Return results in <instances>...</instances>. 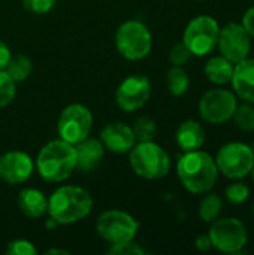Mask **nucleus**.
<instances>
[{
  "label": "nucleus",
  "instance_id": "a878e982",
  "mask_svg": "<svg viewBox=\"0 0 254 255\" xmlns=\"http://www.w3.org/2000/svg\"><path fill=\"white\" fill-rule=\"evenodd\" d=\"M16 94L15 81L7 75L6 70H0V108L7 106Z\"/></svg>",
  "mask_w": 254,
  "mask_h": 255
},
{
  "label": "nucleus",
  "instance_id": "4be33fe9",
  "mask_svg": "<svg viewBox=\"0 0 254 255\" xmlns=\"http://www.w3.org/2000/svg\"><path fill=\"white\" fill-rule=\"evenodd\" d=\"M223 209V200L219 194L207 193V196L202 199L199 205V217L204 223H213L217 220Z\"/></svg>",
  "mask_w": 254,
  "mask_h": 255
},
{
  "label": "nucleus",
  "instance_id": "aec40b11",
  "mask_svg": "<svg viewBox=\"0 0 254 255\" xmlns=\"http://www.w3.org/2000/svg\"><path fill=\"white\" fill-rule=\"evenodd\" d=\"M234 69H235V64L232 61H229L223 55H219V57H213L207 61L204 72L210 82H213L216 85H225V84L231 82Z\"/></svg>",
  "mask_w": 254,
  "mask_h": 255
},
{
  "label": "nucleus",
  "instance_id": "a211bd4d",
  "mask_svg": "<svg viewBox=\"0 0 254 255\" xmlns=\"http://www.w3.org/2000/svg\"><path fill=\"white\" fill-rule=\"evenodd\" d=\"M175 139H177L178 146L184 152L196 151V149H201L205 143V130L198 121L187 120L178 127Z\"/></svg>",
  "mask_w": 254,
  "mask_h": 255
},
{
  "label": "nucleus",
  "instance_id": "c756f323",
  "mask_svg": "<svg viewBox=\"0 0 254 255\" xmlns=\"http://www.w3.org/2000/svg\"><path fill=\"white\" fill-rule=\"evenodd\" d=\"M192 57V52L189 51V48L181 42V43H177L171 52H169V61L174 64V66H184Z\"/></svg>",
  "mask_w": 254,
  "mask_h": 255
},
{
  "label": "nucleus",
  "instance_id": "e433bc0d",
  "mask_svg": "<svg viewBox=\"0 0 254 255\" xmlns=\"http://www.w3.org/2000/svg\"><path fill=\"white\" fill-rule=\"evenodd\" d=\"M252 214H253V217H254V203H253V206H252Z\"/></svg>",
  "mask_w": 254,
  "mask_h": 255
},
{
  "label": "nucleus",
  "instance_id": "f3484780",
  "mask_svg": "<svg viewBox=\"0 0 254 255\" xmlns=\"http://www.w3.org/2000/svg\"><path fill=\"white\" fill-rule=\"evenodd\" d=\"M76 152V169L81 172H91L102 161L105 146L97 139H84L75 145Z\"/></svg>",
  "mask_w": 254,
  "mask_h": 255
},
{
  "label": "nucleus",
  "instance_id": "2f4dec72",
  "mask_svg": "<svg viewBox=\"0 0 254 255\" xmlns=\"http://www.w3.org/2000/svg\"><path fill=\"white\" fill-rule=\"evenodd\" d=\"M243 27L247 30V33L254 37V6H252L250 9H247V12L243 16Z\"/></svg>",
  "mask_w": 254,
  "mask_h": 255
},
{
  "label": "nucleus",
  "instance_id": "7ed1b4c3",
  "mask_svg": "<svg viewBox=\"0 0 254 255\" xmlns=\"http://www.w3.org/2000/svg\"><path fill=\"white\" fill-rule=\"evenodd\" d=\"M37 172L48 182L66 181L76 169L75 145L61 139L48 142L37 155Z\"/></svg>",
  "mask_w": 254,
  "mask_h": 255
},
{
  "label": "nucleus",
  "instance_id": "72a5a7b5",
  "mask_svg": "<svg viewBox=\"0 0 254 255\" xmlns=\"http://www.w3.org/2000/svg\"><path fill=\"white\" fill-rule=\"evenodd\" d=\"M195 247L196 250L199 251H208L211 248V241H210V236L208 235H201L196 238L195 241Z\"/></svg>",
  "mask_w": 254,
  "mask_h": 255
},
{
  "label": "nucleus",
  "instance_id": "bb28decb",
  "mask_svg": "<svg viewBox=\"0 0 254 255\" xmlns=\"http://www.w3.org/2000/svg\"><path fill=\"white\" fill-rule=\"evenodd\" d=\"M250 197V188L244 182H234L226 188V199L232 205H241Z\"/></svg>",
  "mask_w": 254,
  "mask_h": 255
},
{
  "label": "nucleus",
  "instance_id": "4468645a",
  "mask_svg": "<svg viewBox=\"0 0 254 255\" xmlns=\"http://www.w3.org/2000/svg\"><path fill=\"white\" fill-rule=\"evenodd\" d=\"M33 169V160L22 151H9L0 157V179L9 185L25 182L31 176Z\"/></svg>",
  "mask_w": 254,
  "mask_h": 255
},
{
  "label": "nucleus",
  "instance_id": "9d476101",
  "mask_svg": "<svg viewBox=\"0 0 254 255\" xmlns=\"http://www.w3.org/2000/svg\"><path fill=\"white\" fill-rule=\"evenodd\" d=\"M93 127V115L88 108L79 103L69 105L58 118L57 131L61 140L76 145L88 137Z\"/></svg>",
  "mask_w": 254,
  "mask_h": 255
},
{
  "label": "nucleus",
  "instance_id": "c85d7f7f",
  "mask_svg": "<svg viewBox=\"0 0 254 255\" xmlns=\"http://www.w3.org/2000/svg\"><path fill=\"white\" fill-rule=\"evenodd\" d=\"M109 254L114 255H144L145 251L135 244L133 241H127V242H120V244H112V247L108 250Z\"/></svg>",
  "mask_w": 254,
  "mask_h": 255
},
{
  "label": "nucleus",
  "instance_id": "20e7f679",
  "mask_svg": "<svg viewBox=\"0 0 254 255\" xmlns=\"http://www.w3.org/2000/svg\"><path fill=\"white\" fill-rule=\"evenodd\" d=\"M129 163L132 170L145 179H160L169 173L171 158L168 152L153 140L138 142L129 151Z\"/></svg>",
  "mask_w": 254,
  "mask_h": 255
},
{
  "label": "nucleus",
  "instance_id": "6e6552de",
  "mask_svg": "<svg viewBox=\"0 0 254 255\" xmlns=\"http://www.w3.org/2000/svg\"><path fill=\"white\" fill-rule=\"evenodd\" d=\"M211 247L226 254L240 253L249 241L246 226L238 218H217L208 232Z\"/></svg>",
  "mask_w": 254,
  "mask_h": 255
},
{
  "label": "nucleus",
  "instance_id": "f8f14e48",
  "mask_svg": "<svg viewBox=\"0 0 254 255\" xmlns=\"http://www.w3.org/2000/svg\"><path fill=\"white\" fill-rule=\"evenodd\" d=\"M217 46L220 54L234 64L249 57L252 51V36L243 27V24L229 22L220 28Z\"/></svg>",
  "mask_w": 254,
  "mask_h": 255
},
{
  "label": "nucleus",
  "instance_id": "9b49d317",
  "mask_svg": "<svg viewBox=\"0 0 254 255\" xmlns=\"http://www.w3.org/2000/svg\"><path fill=\"white\" fill-rule=\"evenodd\" d=\"M238 100L235 93L223 88L207 91L199 102V114L210 124H225L232 120Z\"/></svg>",
  "mask_w": 254,
  "mask_h": 255
},
{
  "label": "nucleus",
  "instance_id": "473e14b6",
  "mask_svg": "<svg viewBox=\"0 0 254 255\" xmlns=\"http://www.w3.org/2000/svg\"><path fill=\"white\" fill-rule=\"evenodd\" d=\"M10 57H12L10 49L7 48V45L3 40H0V70H4L6 69Z\"/></svg>",
  "mask_w": 254,
  "mask_h": 255
},
{
  "label": "nucleus",
  "instance_id": "412c9836",
  "mask_svg": "<svg viewBox=\"0 0 254 255\" xmlns=\"http://www.w3.org/2000/svg\"><path fill=\"white\" fill-rule=\"evenodd\" d=\"M166 82H168V90L174 97H181L190 85V79L187 72L181 66H174L169 69L166 75Z\"/></svg>",
  "mask_w": 254,
  "mask_h": 255
},
{
  "label": "nucleus",
  "instance_id": "2eb2a0df",
  "mask_svg": "<svg viewBox=\"0 0 254 255\" xmlns=\"http://www.w3.org/2000/svg\"><path fill=\"white\" fill-rule=\"evenodd\" d=\"M100 142L111 152L124 154L133 148L136 139H135L132 127H129L127 124L109 123L100 131Z\"/></svg>",
  "mask_w": 254,
  "mask_h": 255
},
{
  "label": "nucleus",
  "instance_id": "5701e85b",
  "mask_svg": "<svg viewBox=\"0 0 254 255\" xmlns=\"http://www.w3.org/2000/svg\"><path fill=\"white\" fill-rule=\"evenodd\" d=\"M31 61L28 57L25 55H15V57H10L7 66H6V72L7 75L15 81V82H22L25 81L30 73H31Z\"/></svg>",
  "mask_w": 254,
  "mask_h": 255
},
{
  "label": "nucleus",
  "instance_id": "0eeeda50",
  "mask_svg": "<svg viewBox=\"0 0 254 255\" xmlns=\"http://www.w3.org/2000/svg\"><path fill=\"white\" fill-rule=\"evenodd\" d=\"M214 160L219 173H223V176L229 179H243L252 172L254 151L247 143L229 142L219 149Z\"/></svg>",
  "mask_w": 254,
  "mask_h": 255
},
{
  "label": "nucleus",
  "instance_id": "ddd939ff",
  "mask_svg": "<svg viewBox=\"0 0 254 255\" xmlns=\"http://www.w3.org/2000/svg\"><path fill=\"white\" fill-rule=\"evenodd\" d=\"M151 96L150 79L144 75H132L126 78L117 88L115 102L124 112L141 109Z\"/></svg>",
  "mask_w": 254,
  "mask_h": 255
},
{
  "label": "nucleus",
  "instance_id": "39448f33",
  "mask_svg": "<svg viewBox=\"0 0 254 255\" xmlns=\"http://www.w3.org/2000/svg\"><path fill=\"white\" fill-rule=\"evenodd\" d=\"M117 51L127 60L145 58L153 46L151 33L147 25L141 21L132 19L121 24L115 34Z\"/></svg>",
  "mask_w": 254,
  "mask_h": 255
},
{
  "label": "nucleus",
  "instance_id": "f257e3e1",
  "mask_svg": "<svg viewBox=\"0 0 254 255\" xmlns=\"http://www.w3.org/2000/svg\"><path fill=\"white\" fill-rule=\"evenodd\" d=\"M177 173L183 187L192 194L210 193L219 178L216 160L208 152L201 149L189 151L180 157Z\"/></svg>",
  "mask_w": 254,
  "mask_h": 255
},
{
  "label": "nucleus",
  "instance_id": "b1692460",
  "mask_svg": "<svg viewBox=\"0 0 254 255\" xmlns=\"http://www.w3.org/2000/svg\"><path fill=\"white\" fill-rule=\"evenodd\" d=\"M133 134H135V139L138 142H150L156 137L157 134V127H156V123L150 118V117H139L133 127Z\"/></svg>",
  "mask_w": 254,
  "mask_h": 255
},
{
  "label": "nucleus",
  "instance_id": "f03ea898",
  "mask_svg": "<svg viewBox=\"0 0 254 255\" xmlns=\"http://www.w3.org/2000/svg\"><path fill=\"white\" fill-rule=\"evenodd\" d=\"M93 209L90 193L81 187L63 185L57 188L48 200V214L58 226H67L81 221Z\"/></svg>",
  "mask_w": 254,
  "mask_h": 255
},
{
  "label": "nucleus",
  "instance_id": "423d86ee",
  "mask_svg": "<svg viewBox=\"0 0 254 255\" xmlns=\"http://www.w3.org/2000/svg\"><path fill=\"white\" fill-rule=\"evenodd\" d=\"M219 33L220 25L213 16L199 15L187 24L183 34V43L189 48L192 55L204 57L217 46Z\"/></svg>",
  "mask_w": 254,
  "mask_h": 255
},
{
  "label": "nucleus",
  "instance_id": "f704fd0d",
  "mask_svg": "<svg viewBox=\"0 0 254 255\" xmlns=\"http://www.w3.org/2000/svg\"><path fill=\"white\" fill-rule=\"evenodd\" d=\"M46 255H52V254H69L67 251H64V250H48L46 253H45Z\"/></svg>",
  "mask_w": 254,
  "mask_h": 255
},
{
  "label": "nucleus",
  "instance_id": "1a4fd4ad",
  "mask_svg": "<svg viewBox=\"0 0 254 255\" xmlns=\"http://www.w3.org/2000/svg\"><path fill=\"white\" fill-rule=\"evenodd\" d=\"M138 229L139 223L127 212L118 209L105 211L103 214H100L96 223L97 235L111 245L133 241L138 233Z\"/></svg>",
  "mask_w": 254,
  "mask_h": 255
},
{
  "label": "nucleus",
  "instance_id": "dca6fc26",
  "mask_svg": "<svg viewBox=\"0 0 254 255\" xmlns=\"http://www.w3.org/2000/svg\"><path fill=\"white\" fill-rule=\"evenodd\" d=\"M235 96L254 105V58H244L235 64L231 79Z\"/></svg>",
  "mask_w": 254,
  "mask_h": 255
},
{
  "label": "nucleus",
  "instance_id": "c9c22d12",
  "mask_svg": "<svg viewBox=\"0 0 254 255\" xmlns=\"http://www.w3.org/2000/svg\"><path fill=\"white\" fill-rule=\"evenodd\" d=\"M250 173H252V178H253V181H254V164H253V167H252V172H250Z\"/></svg>",
  "mask_w": 254,
  "mask_h": 255
},
{
  "label": "nucleus",
  "instance_id": "cd10ccee",
  "mask_svg": "<svg viewBox=\"0 0 254 255\" xmlns=\"http://www.w3.org/2000/svg\"><path fill=\"white\" fill-rule=\"evenodd\" d=\"M36 253L37 251L33 247V244L25 241V239L10 241L6 247V254L7 255H34Z\"/></svg>",
  "mask_w": 254,
  "mask_h": 255
},
{
  "label": "nucleus",
  "instance_id": "6ab92c4d",
  "mask_svg": "<svg viewBox=\"0 0 254 255\" xmlns=\"http://www.w3.org/2000/svg\"><path fill=\"white\" fill-rule=\"evenodd\" d=\"M18 208L28 218H40L48 212V199L36 188H25L18 196Z\"/></svg>",
  "mask_w": 254,
  "mask_h": 255
},
{
  "label": "nucleus",
  "instance_id": "7c9ffc66",
  "mask_svg": "<svg viewBox=\"0 0 254 255\" xmlns=\"http://www.w3.org/2000/svg\"><path fill=\"white\" fill-rule=\"evenodd\" d=\"M55 4V0H22L24 9L33 13H46Z\"/></svg>",
  "mask_w": 254,
  "mask_h": 255
},
{
  "label": "nucleus",
  "instance_id": "393cba45",
  "mask_svg": "<svg viewBox=\"0 0 254 255\" xmlns=\"http://www.w3.org/2000/svg\"><path fill=\"white\" fill-rule=\"evenodd\" d=\"M232 118L240 130L243 131L254 130V108L252 106V103L244 102L243 105H238Z\"/></svg>",
  "mask_w": 254,
  "mask_h": 255
}]
</instances>
